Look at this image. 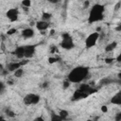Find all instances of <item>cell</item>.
<instances>
[{
    "mask_svg": "<svg viewBox=\"0 0 121 121\" xmlns=\"http://www.w3.org/2000/svg\"><path fill=\"white\" fill-rule=\"evenodd\" d=\"M89 75V69L84 66H78L73 68L68 74V80L73 83H79L84 80Z\"/></svg>",
    "mask_w": 121,
    "mask_h": 121,
    "instance_id": "obj_1",
    "label": "cell"
},
{
    "mask_svg": "<svg viewBox=\"0 0 121 121\" xmlns=\"http://www.w3.org/2000/svg\"><path fill=\"white\" fill-rule=\"evenodd\" d=\"M104 7L100 4H96L93 6V8L90 11L88 21L89 23H96L103 20L104 18Z\"/></svg>",
    "mask_w": 121,
    "mask_h": 121,
    "instance_id": "obj_2",
    "label": "cell"
},
{
    "mask_svg": "<svg viewBox=\"0 0 121 121\" xmlns=\"http://www.w3.org/2000/svg\"><path fill=\"white\" fill-rule=\"evenodd\" d=\"M61 47L63 49H72L74 47V42L72 37L68 33H63L62 35V42H61Z\"/></svg>",
    "mask_w": 121,
    "mask_h": 121,
    "instance_id": "obj_3",
    "label": "cell"
},
{
    "mask_svg": "<svg viewBox=\"0 0 121 121\" xmlns=\"http://www.w3.org/2000/svg\"><path fill=\"white\" fill-rule=\"evenodd\" d=\"M98 38H99V33L98 31L89 34L87 36L86 40H85V47H86V48H91V47H95L97 42L98 41Z\"/></svg>",
    "mask_w": 121,
    "mask_h": 121,
    "instance_id": "obj_4",
    "label": "cell"
},
{
    "mask_svg": "<svg viewBox=\"0 0 121 121\" xmlns=\"http://www.w3.org/2000/svg\"><path fill=\"white\" fill-rule=\"evenodd\" d=\"M23 101L26 105H36L40 101V96L36 94H27L24 98Z\"/></svg>",
    "mask_w": 121,
    "mask_h": 121,
    "instance_id": "obj_5",
    "label": "cell"
},
{
    "mask_svg": "<svg viewBox=\"0 0 121 121\" xmlns=\"http://www.w3.org/2000/svg\"><path fill=\"white\" fill-rule=\"evenodd\" d=\"M7 17L11 22H15L17 21L19 17V11L17 8H12L7 12Z\"/></svg>",
    "mask_w": 121,
    "mask_h": 121,
    "instance_id": "obj_6",
    "label": "cell"
},
{
    "mask_svg": "<svg viewBox=\"0 0 121 121\" xmlns=\"http://www.w3.org/2000/svg\"><path fill=\"white\" fill-rule=\"evenodd\" d=\"M21 66H23L22 65V63H21V62H10V63H8L7 64V70L8 71H10V72H15L17 69H19V68H21Z\"/></svg>",
    "mask_w": 121,
    "mask_h": 121,
    "instance_id": "obj_7",
    "label": "cell"
},
{
    "mask_svg": "<svg viewBox=\"0 0 121 121\" xmlns=\"http://www.w3.org/2000/svg\"><path fill=\"white\" fill-rule=\"evenodd\" d=\"M35 54V47L34 46H27L25 47V58L27 60L32 58Z\"/></svg>",
    "mask_w": 121,
    "mask_h": 121,
    "instance_id": "obj_8",
    "label": "cell"
},
{
    "mask_svg": "<svg viewBox=\"0 0 121 121\" xmlns=\"http://www.w3.org/2000/svg\"><path fill=\"white\" fill-rule=\"evenodd\" d=\"M48 27H49V23H48V22H46V21H43V20H41V21H39V22L36 23V27H37L39 30H41L42 32H43L44 30L47 29Z\"/></svg>",
    "mask_w": 121,
    "mask_h": 121,
    "instance_id": "obj_9",
    "label": "cell"
},
{
    "mask_svg": "<svg viewBox=\"0 0 121 121\" xmlns=\"http://www.w3.org/2000/svg\"><path fill=\"white\" fill-rule=\"evenodd\" d=\"M18 59L25 58V47H17L13 53Z\"/></svg>",
    "mask_w": 121,
    "mask_h": 121,
    "instance_id": "obj_10",
    "label": "cell"
},
{
    "mask_svg": "<svg viewBox=\"0 0 121 121\" xmlns=\"http://www.w3.org/2000/svg\"><path fill=\"white\" fill-rule=\"evenodd\" d=\"M22 36L24 38H26V39L31 38V37L34 36V30L31 27H27V28L22 30Z\"/></svg>",
    "mask_w": 121,
    "mask_h": 121,
    "instance_id": "obj_11",
    "label": "cell"
},
{
    "mask_svg": "<svg viewBox=\"0 0 121 121\" xmlns=\"http://www.w3.org/2000/svg\"><path fill=\"white\" fill-rule=\"evenodd\" d=\"M88 97V94L86 93H83L79 90H77L75 93H74V96H73V100H78V99H82V98H85Z\"/></svg>",
    "mask_w": 121,
    "mask_h": 121,
    "instance_id": "obj_12",
    "label": "cell"
},
{
    "mask_svg": "<svg viewBox=\"0 0 121 121\" xmlns=\"http://www.w3.org/2000/svg\"><path fill=\"white\" fill-rule=\"evenodd\" d=\"M111 102L115 105H121V91H118L111 99Z\"/></svg>",
    "mask_w": 121,
    "mask_h": 121,
    "instance_id": "obj_13",
    "label": "cell"
},
{
    "mask_svg": "<svg viewBox=\"0 0 121 121\" xmlns=\"http://www.w3.org/2000/svg\"><path fill=\"white\" fill-rule=\"evenodd\" d=\"M116 46H117V43H116V42H112V43L108 44V45L105 47V51H106V52H112V51H113V49L116 47Z\"/></svg>",
    "mask_w": 121,
    "mask_h": 121,
    "instance_id": "obj_14",
    "label": "cell"
},
{
    "mask_svg": "<svg viewBox=\"0 0 121 121\" xmlns=\"http://www.w3.org/2000/svg\"><path fill=\"white\" fill-rule=\"evenodd\" d=\"M24 69L23 68H19V69H17L13 74H14V77L15 78H22L23 77V75H24Z\"/></svg>",
    "mask_w": 121,
    "mask_h": 121,
    "instance_id": "obj_15",
    "label": "cell"
},
{
    "mask_svg": "<svg viewBox=\"0 0 121 121\" xmlns=\"http://www.w3.org/2000/svg\"><path fill=\"white\" fill-rule=\"evenodd\" d=\"M50 121H62V118L60 116L59 113H52Z\"/></svg>",
    "mask_w": 121,
    "mask_h": 121,
    "instance_id": "obj_16",
    "label": "cell"
},
{
    "mask_svg": "<svg viewBox=\"0 0 121 121\" xmlns=\"http://www.w3.org/2000/svg\"><path fill=\"white\" fill-rule=\"evenodd\" d=\"M51 14L48 13V12H44L43 15H42V20L43 21H46V22H48L50 19H51Z\"/></svg>",
    "mask_w": 121,
    "mask_h": 121,
    "instance_id": "obj_17",
    "label": "cell"
},
{
    "mask_svg": "<svg viewBox=\"0 0 121 121\" xmlns=\"http://www.w3.org/2000/svg\"><path fill=\"white\" fill-rule=\"evenodd\" d=\"M59 114H60V116L62 118V120H64V119H66V118L68 117V112L65 111V110H61L60 113H59Z\"/></svg>",
    "mask_w": 121,
    "mask_h": 121,
    "instance_id": "obj_18",
    "label": "cell"
},
{
    "mask_svg": "<svg viewBox=\"0 0 121 121\" xmlns=\"http://www.w3.org/2000/svg\"><path fill=\"white\" fill-rule=\"evenodd\" d=\"M22 6L24 7V9H28L31 6V1L30 0H24L22 1Z\"/></svg>",
    "mask_w": 121,
    "mask_h": 121,
    "instance_id": "obj_19",
    "label": "cell"
},
{
    "mask_svg": "<svg viewBox=\"0 0 121 121\" xmlns=\"http://www.w3.org/2000/svg\"><path fill=\"white\" fill-rule=\"evenodd\" d=\"M6 114H7L8 117H11V118H12V117L15 116V113H14L13 111L10 110V109H7V110H6Z\"/></svg>",
    "mask_w": 121,
    "mask_h": 121,
    "instance_id": "obj_20",
    "label": "cell"
},
{
    "mask_svg": "<svg viewBox=\"0 0 121 121\" xmlns=\"http://www.w3.org/2000/svg\"><path fill=\"white\" fill-rule=\"evenodd\" d=\"M70 86V82L67 79V80H64V82H62V87H63V89H67L68 87Z\"/></svg>",
    "mask_w": 121,
    "mask_h": 121,
    "instance_id": "obj_21",
    "label": "cell"
},
{
    "mask_svg": "<svg viewBox=\"0 0 121 121\" xmlns=\"http://www.w3.org/2000/svg\"><path fill=\"white\" fill-rule=\"evenodd\" d=\"M16 33V29L15 28H11L7 31V35H12V34H15Z\"/></svg>",
    "mask_w": 121,
    "mask_h": 121,
    "instance_id": "obj_22",
    "label": "cell"
},
{
    "mask_svg": "<svg viewBox=\"0 0 121 121\" xmlns=\"http://www.w3.org/2000/svg\"><path fill=\"white\" fill-rule=\"evenodd\" d=\"M57 61H58V59H57V58H55V57H50V58L48 59L49 63H55Z\"/></svg>",
    "mask_w": 121,
    "mask_h": 121,
    "instance_id": "obj_23",
    "label": "cell"
},
{
    "mask_svg": "<svg viewBox=\"0 0 121 121\" xmlns=\"http://www.w3.org/2000/svg\"><path fill=\"white\" fill-rule=\"evenodd\" d=\"M113 62V58H106L105 59V62L106 63H112Z\"/></svg>",
    "mask_w": 121,
    "mask_h": 121,
    "instance_id": "obj_24",
    "label": "cell"
},
{
    "mask_svg": "<svg viewBox=\"0 0 121 121\" xmlns=\"http://www.w3.org/2000/svg\"><path fill=\"white\" fill-rule=\"evenodd\" d=\"M101 112H102V113H107V112H108V107L105 106V105L101 106Z\"/></svg>",
    "mask_w": 121,
    "mask_h": 121,
    "instance_id": "obj_25",
    "label": "cell"
},
{
    "mask_svg": "<svg viewBox=\"0 0 121 121\" xmlns=\"http://www.w3.org/2000/svg\"><path fill=\"white\" fill-rule=\"evenodd\" d=\"M115 121H121V113H117L116 115H115Z\"/></svg>",
    "mask_w": 121,
    "mask_h": 121,
    "instance_id": "obj_26",
    "label": "cell"
},
{
    "mask_svg": "<svg viewBox=\"0 0 121 121\" xmlns=\"http://www.w3.org/2000/svg\"><path fill=\"white\" fill-rule=\"evenodd\" d=\"M89 5H90V2L89 1H84L83 2V8L84 9H87L89 7Z\"/></svg>",
    "mask_w": 121,
    "mask_h": 121,
    "instance_id": "obj_27",
    "label": "cell"
},
{
    "mask_svg": "<svg viewBox=\"0 0 121 121\" xmlns=\"http://www.w3.org/2000/svg\"><path fill=\"white\" fill-rule=\"evenodd\" d=\"M33 121H45V119L43 117H41V116H39V117H36Z\"/></svg>",
    "mask_w": 121,
    "mask_h": 121,
    "instance_id": "obj_28",
    "label": "cell"
},
{
    "mask_svg": "<svg viewBox=\"0 0 121 121\" xmlns=\"http://www.w3.org/2000/svg\"><path fill=\"white\" fill-rule=\"evenodd\" d=\"M120 6H121V2H118V3L115 5V7H114V11H117V10L120 8Z\"/></svg>",
    "mask_w": 121,
    "mask_h": 121,
    "instance_id": "obj_29",
    "label": "cell"
},
{
    "mask_svg": "<svg viewBox=\"0 0 121 121\" xmlns=\"http://www.w3.org/2000/svg\"><path fill=\"white\" fill-rule=\"evenodd\" d=\"M116 62H121V52L118 54V56L116 57Z\"/></svg>",
    "mask_w": 121,
    "mask_h": 121,
    "instance_id": "obj_30",
    "label": "cell"
},
{
    "mask_svg": "<svg viewBox=\"0 0 121 121\" xmlns=\"http://www.w3.org/2000/svg\"><path fill=\"white\" fill-rule=\"evenodd\" d=\"M55 51H56V47H51V48H50V53L53 54Z\"/></svg>",
    "mask_w": 121,
    "mask_h": 121,
    "instance_id": "obj_31",
    "label": "cell"
},
{
    "mask_svg": "<svg viewBox=\"0 0 121 121\" xmlns=\"http://www.w3.org/2000/svg\"><path fill=\"white\" fill-rule=\"evenodd\" d=\"M42 86H43V88H47V87H48V82H44Z\"/></svg>",
    "mask_w": 121,
    "mask_h": 121,
    "instance_id": "obj_32",
    "label": "cell"
},
{
    "mask_svg": "<svg viewBox=\"0 0 121 121\" xmlns=\"http://www.w3.org/2000/svg\"><path fill=\"white\" fill-rule=\"evenodd\" d=\"M116 30H117V31H121V22H120L119 25L116 27Z\"/></svg>",
    "mask_w": 121,
    "mask_h": 121,
    "instance_id": "obj_33",
    "label": "cell"
},
{
    "mask_svg": "<svg viewBox=\"0 0 121 121\" xmlns=\"http://www.w3.org/2000/svg\"><path fill=\"white\" fill-rule=\"evenodd\" d=\"M54 33H55V30H54V29H51V30H50V35H53Z\"/></svg>",
    "mask_w": 121,
    "mask_h": 121,
    "instance_id": "obj_34",
    "label": "cell"
},
{
    "mask_svg": "<svg viewBox=\"0 0 121 121\" xmlns=\"http://www.w3.org/2000/svg\"><path fill=\"white\" fill-rule=\"evenodd\" d=\"M1 121H6V120H5V118H4L3 116H1Z\"/></svg>",
    "mask_w": 121,
    "mask_h": 121,
    "instance_id": "obj_35",
    "label": "cell"
},
{
    "mask_svg": "<svg viewBox=\"0 0 121 121\" xmlns=\"http://www.w3.org/2000/svg\"><path fill=\"white\" fill-rule=\"evenodd\" d=\"M87 121H93V120H92V119H88Z\"/></svg>",
    "mask_w": 121,
    "mask_h": 121,
    "instance_id": "obj_36",
    "label": "cell"
}]
</instances>
